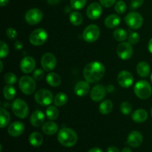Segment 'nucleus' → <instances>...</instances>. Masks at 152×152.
I'll list each match as a JSON object with an SVG mask.
<instances>
[{
    "mask_svg": "<svg viewBox=\"0 0 152 152\" xmlns=\"http://www.w3.org/2000/svg\"><path fill=\"white\" fill-rule=\"evenodd\" d=\"M35 101L39 105L46 106L50 105L53 101V96L51 91L48 89H40L34 95Z\"/></svg>",
    "mask_w": 152,
    "mask_h": 152,
    "instance_id": "nucleus-8",
    "label": "nucleus"
},
{
    "mask_svg": "<svg viewBox=\"0 0 152 152\" xmlns=\"http://www.w3.org/2000/svg\"><path fill=\"white\" fill-rule=\"evenodd\" d=\"M120 22H121V19L118 15L111 14L105 18L104 23H105V27L109 29H113V28H116L117 26H119Z\"/></svg>",
    "mask_w": 152,
    "mask_h": 152,
    "instance_id": "nucleus-21",
    "label": "nucleus"
},
{
    "mask_svg": "<svg viewBox=\"0 0 152 152\" xmlns=\"http://www.w3.org/2000/svg\"><path fill=\"white\" fill-rule=\"evenodd\" d=\"M148 50H149V51L152 53V38L149 40V42H148Z\"/></svg>",
    "mask_w": 152,
    "mask_h": 152,
    "instance_id": "nucleus-49",
    "label": "nucleus"
},
{
    "mask_svg": "<svg viewBox=\"0 0 152 152\" xmlns=\"http://www.w3.org/2000/svg\"><path fill=\"white\" fill-rule=\"evenodd\" d=\"M10 115L8 111L4 108H1L0 109V127L4 129L10 123Z\"/></svg>",
    "mask_w": 152,
    "mask_h": 152,
    "instance_id": "nucleus-28",
    "label": "nucleus"
},
{
    "mask_svg": "<svg viewBox=\"0 0 152 152\" xmlns=\"http://www.w3.org/2000/svg\"><path fill=\"white\" fill-rule=\"evenodd\" d=\"M102 13V8L100 4L97 2H93L88 7L86 14L89 19L94 20L100 17Z\"/></svg>",
    "mask_w": 152,
    "mask_h": 152,
    "instance_id": "nucleus-14",
    "label": "nucleus"
},
{
    "mask_svg": "<svg viewBox=\"0 0 152 152\" xmlns=\"http://www.w3.org/2000/svg\"><path fill=\"white\" fill-rule=\"evenodd\" d=\"M128 39H129V42L131 45H136L139 42L140 39V35L137 33L132 32L128 37Z\"/></svg>",
    "mask_w": 152,
    "mask_h": 152,
    "instance_id": "nucleus-39",
    "label": "nucleus"
},
{
    "mask_svg": "<svg viewBox=\"0 0 152 152\" xmlns=\"http://www.w3.org/2000/svg\"><path fill=\"white\" fill-rule=\"evenodd\" d=\"M150 79H151V83H152V74H151V78H150Z\"/></svg>",
    "mask_w": 152,
    "mask_h": 152,
    "instance_id": "nucleus-53",
    "label": "nucleus"
},
{
    "mask_svg": "<svg viewBox=\"0 0 152 152\" xmlns=\"http://www.w3.org/2000/svg\"><path fill=\"white\" fill-rule=\"evenodd\" d=\"M117 0H99L101 5L105 7H111L116 3Z\"/></svg>",
    "mask_w": 152,
    "mask_h": 152,
    "instance_id": "nucleus-43",
    "label": "nucleus"
},
{
    "mask_svg": "<svg viewBox=\"0 0 152 152\" xmlns=\"http://www.w3.org/2000/svg\"><path fill=\"white\" fill-rule=\"evenodd\" d=\"M69 20L72 25H75V26H79L83 23V17L80 12L74 11L70 14Z\"/></svg>",
    "mask_w": 152,
    "mask_h": 152,
    "instance_id": "nucleus-30",
    "label": "nucleus"
},
{
    "mask_svg": "<svg viewBox=\"0 0 152 152\" xmlns=\"http://www.w3.org/2000/svg\"><path fill=\"white\" fill-rule=\"evenodd\" d=\"M46 81L52 87H58L61 84V77L56 73L50 72L46 76Z\"/></svg>",
    "mask_w": 152,
    "mask_h": 152,
    "instance_id": "nucleus-24",
    "label": "nucleus"
},
{
    "mask_svg": "<svg viewBox=\"0 0 152 152\" xmlns=\"http://www.w3.org/2000/svg\"><path fill=\"white\" fill-rule=\"evenodd\" d=\"M134 91L138 98L141 99H146L151 96L152 88L149 83L145 80H140L135 85Z\"/></svg>",
    "mask_w": 152,
    "mask_h": 152,
    "instance_id": "nucleus-3",
    "label": "nucleus"
},
{
    "mask_svg": "<svg viewBox=\"0 0 152 152\" xmlns=\"http://www.w3.org/2000/svg\"><path fill=\"white\" fill-rule=\"evenodd\" d=\"M0 65H1V68H0V72L3 71V62L1 61H0Z\"/></svg>",
    "mask_w": 152,
    "mask_h": 152,
    "instance_id": "nucleus-52",
    "label": "nucleus"
},
{
    "mask_svg": "<svg viewBox=\"0 0 152 152\" xmlns=\"http://www.w3.org/2000/svg\"><path fill=\"white\" fill-rule=\"evenodd\" d=\"M9 2V0H0V5L1 7H4V6H6Z\"/></svg>",
    "mask_w": 152,
    "mask_h": 152,
    "instance_id": "nucleus-47",
    "label": "nucleus"
},
{
    "mask_svg": "<svg viewBox=\"0 0 152 152\" xmlns=\"http://www.w3.org/2000/svg\"><path fill=\"white\" fill-rule=\"evenodd\" d=\"M151 117H152V108H151Z\"/></svg>",
    "mask_w": 152,
    "mask_h": 152,
    "instance_id": "nucleus-54",
    "label": "nucleus"
},
{
    "mask_svg": "<svg viewBox=\"0 0 152 152\" xmlns=\"http://www.w3.org/2000/svg\"><path fill=\"white\" fill-rule=\"evenodd\" d=\"M122 152H132L131 148H124L123 150H122Z\"/></svg>",
    "mask_w": 152,
    "mask_h": 152,
    "instance_id": "nucleus-51",
    "label": "nucleus"
},
{
    "mask_svg": "<svg viewBox=\"0 0 152 152\" xmlns=\"http://www.w3.org/2000/svg\"><path fill=\"white\" fill-rule=\"evenodd\" d=\"M57 140L59 143L65 147H72L78 141V136L73 129L64 128L59 130L57 134Z\"/></svg>",
    "mask_w": 152,
    "mask_h": 152,
    "instance_id": "nucleus-2",
    "label": "nucleus"
},
{
    "mask_svg": "<svg viewBox=\"0 0 152 152\" xmlns=\"http://www.w3.org/2000/svg\"><path fill=\"white\" fill-rule=\"evenodd\" d=\"M132 118L135 123H144L148 118V113L145 109H140L136 110L134 111L132 114Z\"/></svg>",
    "mask_w": 152,
    "mask_h": 152,
    "instance_id": "nucleus-22",
    "label": "nucleus"
},
{
    "mask_svg": "<svg viewBox=\"0 0 152 152\" xmlns=\"http://www.w3.org/2000/svg\"><path fill=\"white\" fill-rule=\"evenodd\" d=\"M107 91H114V86H108V87H107Z\"/></svg>",
    "mask_w": 152,
    "mask_h": 152,
    "instance_id": "nucleus-50",
    "label": "nucleus"
},
{
    "mask_svg": "<svg viewBox=\"0 0 152 152\" xmlns=\"http://www.w3.org/2000/svg\"><path fill=\"white\" fill-rule=\"evenodd\" d=\"M90 91V85L88 82L80 81L75 85L74 87V93L79 96H85L88 94Z\"/></svg>",
    "mask_w": 152,
    "mask_h": 152,
    "instance_id": "nucleus-19",
    "label": "nucleus"
},
{
    "mask_svg": "<svg viewBox=\"0 0 152 152\" xmlns=\"http://www.w3.org/2000/svg\"><path fill=\"white\" fill-rule=\"evenodd\" d=\"M100 35V29L96 25H90L85 28L83 33V38L86 42L92 43L96 42Z\"/></svg>",
    "mask_w": 152,
    "mask_h": 152,
    "instance_id": "nucleus-7",
    "label": "nucleus"
},
{
    "mask_svg": "<svg viewBox=\"0 0 152 152\" xmlns=\"http://www.w3.org/2000/svg\"><path fill=\"white\" fill-rule=\"evenodd\" d=\"M29 142L34 147H39L42 144L43 137L39 132H33L29 136Z\"/></svg>",
    "mask_w": 152,
    "mask_h": 152,
    "instance_id": "nucleus-26",
    "label": "nucleus"
},
{
    "mask_svg": "<svg viewBox=\"0 0 152 152\" xmlns=\"http://www.w3.org/2000/svg\"><path fill=\"white\" fill-rule=\"evenodd\" d=\"M133 48L129 42H123L117 48V53L123 60H129L133 55Z\"/></svg>",
    "mask_w": 152,
    "mask_h": 152,
    "instance_id": "nucleus-11",
    "label": "nucleus"
},
{
    "mask_svg": "<svg viewBox=\"0 0 152 152\" xmlns=\"http://www.w3.org/2000/svg\"><path fill=\"white\" fill-rule=\"evenodd\" d=\"M88 152H102V151L99 148H93L89 150Z\"/></svg>",
    "mask_w": 152,
    "mask_h": 152,
    "instance_id": "nucleus-48",
    "label": "nucleus"
},
{
    "mask_svg": "<svg viewBox=\"0 0 152 152\" xmlns=\"http://www.w3.org/2000/svg\"><path fill=\"white\" fill-rule=\"evenodd\" d=\"M5 33L7 37H8V39H10L11 40L16 39V37H17L18 36L17 31H16L13 28H8L6 30Z\"/></svg>",
    "mask_w": 152,
    "mask_h": 152,
    "instance_id": "nucleus-40",
    "label": "nucleus"
},
{
    "mask_svg": "<svg viewBox=\"0 0 152 152\" xmlns=\"http://www.w3.org/2000/svg\"><path fill=\"white\" fill-rule=\"evenodd\" d=\"M120 111L125 115H129L132 112V106L129 102H123L120 105Z\"/></svg>",
    "mask_w": 152,
    "mask_h": 152,
    "instance_id": "nucleus-36",
    "label": "nucleus"
},
{
    "mask_svg": "<svg viewBox=\"0 0 152 152\" xmlns=\"http://www.w3.org/2000/svg\"><path fill=\"white\" fill-rule=\"evenodd\" d=\"M25 131V126L22 122L16 121L9 126L7 132L11 137H19Z\"/></svg>",
    "mask_w": 152,
    "mask_h": 152,
    "instance_id": "nucleus-18",
    "label": "nucleus"
},
{
    "mask_svg": "<svg viewBox=\"0 0 152 152\" xmlns=\"http://www.w3.org/2000/svg\"><path fill=\"white\" fill-rule=\"evenodd\" d=\"M45 115L41 111H35L30 117V122L34 127H39L44 124Z\"/></svg>",
    "mask_w": 152,
    "mask_h": 152,
    "instance_id": "nucleus-20",
    "label": "nucleus"
},
{
    "mask_svg": "<svg viewBox=\"0 0 152 152\" xmlns=\"http://www.w3.org/2000/svg\"><path fill=\"white\" fill-rule=\"evenodd\" d=\"M9 53V48L4 42H0V57L4 59Z\"/></svg>",
    "mask_w": 152,
    "mask_h": 152,
    "instance_id": "nucleus-38",
    "label": "nucleus"
},
{
    "mask_svg": "<svg viewBox=\"0 0 152 152\" xmlns=\"http://www.w3.org/2000/svg\"><path fill=\"white\" fill-rule=\"evenodd\" d=\"M87 0H71V7L74 10H80L86 6Z\"/></svg>",
    "mask_w": 152,
    "mask_h": 152,
    "instance_id": "nucleus-34",
    "label": "nucleus"
},
{
    "mask_svg": "<svg viewBox=\"0 0 152 152\" xmlns=\"http://www.w3.org/2000/svg\"><path fill=\"white\" fill-rule=\"evenodd\" d=\"M143 142L142 134L138 131H133L129 134L127 139V143L130 146L136 148L140 146Z\"/></svg>",
    "mask_w": 152,
    "mask_h": 152,
    "instance_id": "nucleus-17",
    "label": "nucleus"
},
{
    "mask_svg": "<svg viewBox=\"0 0 152 152\" xmlns=\"http://www.w3.org/2000/svg\"><path fill=\"white\" fill-rule=\"evenodd\" d=\"M47 1H48V4H51V5H53V4H58V3H59L61 0H47Z\"/></svg>",
    "mask_w": 152,
    "mask_h": 152,
    "instance_id": "nucleus-46",
    "label": "nucleus"
},
{
    "mask_svg": "<svg viewBox=\"0 0 152 152\" xmlns=\"http://www.w3.org/2000/svg\"><path fill=\"white\" fill-rule=\"evenodd\" d=\"M36 68V61L31 56H25L20 62V69L25 74H30Z\"/></svg>",
    "mask_w": 152,
    "mask_h": 152,
    "instance_id": "nucleus-16",
    "label": "nucleus"
},
{
    "mask_svg": "<svg viewBox=\"0 0 152 152\" xmlns=\"http://www.w3.org/2000/svg\"><path fill=\"white\" fill-rule=\"evenodd\" d=\"M59 130L58 125L54 122H46L42 125V132L47 135H53Z\"/></svg>",
    "mask_w": 152,
    "mask_h": 152,
    "instance_id": "nucleus-23",
    "label": "nucleus"
},
{
    "mask_svg": "<svg viewBox=\"0 0 152 152\" xmlns=\"http://www.w3.org/2000/svg\"><path fill=\"white\" fill-rule=\"evenodd\" d=\"M126 24L132 29H139L143 25V18L137 12H131L125 18Z\"/></svg>",
    "mask_w": 152,
    "mask_h": 152,
    "instance_id": "nucleus-9",
    "label": "nucleus"
},
{
    "mask_svg": "<svg viewBox=\"0 0 152 152\" xmlns=\"http://www.w3.org/2000/svg\"><path fill=\"white\" fill-rule=\"evenodd\" d=\"M44 76H45L44 71L40 69V68H39V69L35 70V71H34V74H33V78H34L35 80L39 81V80H42Z\"/></svg>",
    "mask_w": 152,
    "mask_h": 152,
    "instance_id": "nucleus-41",
    "label": "nucleus"
},
{
    "mask_svg": "<svg viewBox=\"0 0 152 152\" xmlns=\"http://www.w3.org/2000/svg\"><path fill=\"white\" fill-rule=\"evenodd\" d=\"M3 95L7 100H12L16 96V89L12 85H7L3 89Z\"/></svg>",
    "mask_w": 152,
    "mask_h": 152,
    "instance_id": "nucleus-31",
    "label": "nucleus"
},
{
    "mask_svg": "<svg viewBox=\"0 0 152 152\" xmlns=\"http://www.w3.org/2000/svg\"><path fill=\"white\" fill-rule=\"evenodd\" d=\"M113 110V102L109 99L102 101L99 106V111L102 114L106 115L110 114Z\"/></svg>",
    "mask_w": 152,
    "mask_h": 152,
    "instance_id": "nucleus-27",
    "label": "nucleus"
},
{
    "mask_svg": "<svg viewBox=\"0 0 152 152\" xmlns=\"http://www.w3.org/2000/svg\"><path fill=\"white\" fill-rule=\"evenodd\" d=\"M48 38V35L45 30L38 28L33 31L29 37V41L33 45L40 46L45 44Z\"/></svg>",
    "mask_w": 152,
    "mask_h": 152,
    "instance_id": "nucleus-6",
    "label": "nucleus"
},
{
    "mask_svg": "<svg viewBox=\"0 0 152 152\" xmlns=\"http://www.w3.org/2000/svg\"><path fill=\"white\" fill-rule=\"evenodd\" d=\"M41 65L42 69L50 72L53 71L56 65V56L52 53H46L42 56L41 59Z\"/></svg>",
    "mask_w": 152,
    "mask_h": 152,
    "instance_id": "nucleus-12",
    "label": "nucleus"
},
{
    "mask_svg": "<svg viewBox=\"0 0 152 152\" xmlns=\"http://www.w3.org/2000/svg\"><path fill=\"white\" fill-rule=\"evenodd\" d=\"M126 8H127L126 4L125 3V1H122V0L117 1L114 5V9H115L116 12L119 14H123L126 11Z\"/></svg>",
    "mask_w": 152,
    "mask_h": 152,
    "instance_id": "nucleus-35",
    "label": "nucleus"
},
{
    "mask_svg": "<svg viewBox=\"0 0 152 152\" xmlns=\"http://www.w3.org/2000/svg\"><path fill=\"white\" fill-rule=\"evenodd\" d=\"M150 66L146 62H140L137 65V73L141 77H147L150 74Z\"/></svg>",
    "mask_w": 152,
    "mask_h": 152,
    "instance_id": "nucleus-25",
    "label": "nucleus"
},
{
    "mask_svg": "<svg viewBox=\"0 0 152 152\" xmlns=\"http://www.w3.org/2000/svg\"><path fill=\"white\" fill-rule=\"evenodd\" d=\"M43 18V13L40 9L32 8L26 12L25 16L27 23L31 25H35L39 23Z\"/></svg>",
    "mask_w": 152,
    "mask_h": 152,
    "instance_id": "nucleus-10",
    "label": "nucleus"
},
{
    "mask_svg": "<svg viewBox=\"0 0 152 152\" xmlns=\"http://www.w3.org/2000/svg\"><path fill=\"white\" fill-rule=\"evenodd\" d=\"M144 2V0H132L130 4V7L132 9L139 8L142 5Z\"/></svg>",
    "mask_w": 152,
    "mask_h": 152,
    "instance_id": "nucleus-42",
    "label": "nucleus"
},
{
    "mask_svg": "<svg viewBox=\"0 0 152 152\" xmlns=\"http://www.w3.org/2000/svg\"><path fill=\"white\" fill-rule=\"evenodd\" d=\"M107 152H120L118 148L115 146H111L108 147V149H107Z\"/></svg>",
    "mask_w": 152,
    "mask_h": 152,
    "instance_id": "nucleus-45",
    "label": "nucleus"
},
{
    "mask_svg": "<svg viewBox=\"0 0 152 152\" xmlns=\"http://www.w3.org/2000/svg\"><path fill=\"white\" fill-rule=\"evenodd\" d=\"M68 99V98L67 94H65L63 92H60L55 96L54 99H53V103L56 106L62 107L67 103Z\"/></svg>",
    "mask_w": 152,
    "mask_h": 152,
    "instance_id": "nucleus-29",
    "label": "nucleus"
},
{
    "mask_svg": "<svg viewBox=\"0 0 152 152\" xmlns=\"http://www.w3.org/2000/svg\"><path fill=\"white\" fill-rule=\"evenodd\" d=\"M11 108L13 114L20 119L26 118L29 114L28 105L22 99H16L13 100Z\"/></svg>",
    "mask_w": 152,
    "mask_h": 152,
    "instance_id": "nucleus-5",
    "label": "nucleus"
},
{
    "mask_svg": "<svg viewBox=\"0 0 152 152\" xmlns=\"http://www.w3.org/2000/svg\"><path fill=\"white\" fill-rule=\"evenodd\" d=\"M113 37L116 41L124 42L128 38V34L123 28H117L113 32Z\"/></svg>",
    "mask_w": 152,
    "mask_h": 152,
    "instance_id": "nucleus-32",
    "label": "nucleus"
},
{
    "mask_svg": "<svg viewBox=\"0 0 152 152\" xmlns=\"http://www.w3.org/2000/svg\"><path fill=\"white\" fill-rule=\"evenodd\" d=\"M59 110L57 109L56 106H53V105H50L49 107H48V108L46 109V116H47L48 118L50 120H55L59 117Z\"/></svg>",
    "mask_w": 152,
    "mask_h": 152,
    "instance_id": "nucleus-33",
    "label": "nucleus"
},
{
    "mask_svg": "<svg viewBox=\"0 0 152 152\" xmlns=\"http://www.w3.org/2000/svg\"><path fill=\"white\" fill-rule=\"evenodd\" d=\"M14 46H15V48L16 49V50H21V49L22 48V43L20 41H16V42H15L14 44Z\"/></svg>",
    "mask_w": 152,
    "mask_h": 152,
    "instance_id": "nucleus-44",
    "label": "nucleus"
},
{
    "mask_svg": "<svg viewBox=\"0 0 152 152\" xmlns=\"http://www.w3.org/2000/svg\"><path fill=\"white\" fill-rule=\"evenodd\" d=\"M117 82L121 87L129 88L134 83V77L127 71H122L117 75Z\"/></svg>",
    "mask_w": 152,
    "mask_h": 152,
    "instance_id": "nucleus-13",
    "label": "nucleus"
},
{
    "mask_svg": "<svg viewBox=\"0 0 152 152\" xmlns=\"http://www.w3.org/2000/svg\"><path fill=\"white\" fill-rule=\"evenodd\" d=\"M19 86L21 91L26 95L34 93L37 88L35 80L30 76H23L19 81Z\"/></svg>",
    "mask_w": 152,
    "mask_h": 152,
    "instance_id": "nucleus-4",
    "label": "nucleus"
},
{
    "mask_svg": "<svg viewBox=\"0 0 152 152\" xmlns=\"http://www.w3.org/2000/svg\"><path fill=\"white\" fill-rule=\"evenodd\" d=\"M105 68L103 64L95 61L87 64L83 70L85 80L89 83H96L104 77Z\"/></svg>",
    "mask_w": 152,
    "mask_h": 152,
    "instance_id": "nucleus-1",
    "label": "nucleus"
},
{
    "mask_svg": "<svg viewBox=\"0 0 152 152\" xmlns=\"http://www.w3.org/2000/svg\"><path fill=\"white\" fill-rule=\"evenodd\" d=\"M4 81L7 85H13L17 82V77L13 73H7L4 75Z\"/></svg>",
    "mask_w": 152,
    "mask_h": 152,
    "instance_id": "nucleus-37",
    "label": "nucleus"
},
{
    "mask_svg": "<svg viewBox=\"0 0 152 152\" xmlns=\"http://www.w3.org/2000/svg\"><path fill=\"white\" fill-rule=\"evenodd\" d=\"M106 88L103 85H96L91 91V98L94 102H100L105 98Z\"/></svg>",
    "mask_w": 152,
    "mask_h": 152,
    "instance_id": "nucleus-15",
    "label": "nucleus"
}]
</instances>
